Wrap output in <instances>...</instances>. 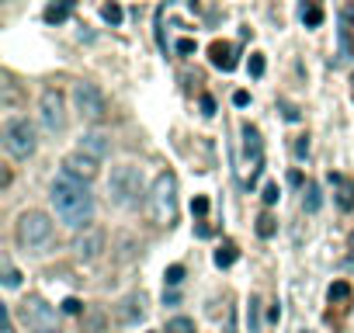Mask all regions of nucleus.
I'll return each mask as SVG.
<instances>
[{
	"label": "nucleus",
	"mask_w": 354,
	"mask_h": 333,
	"mask_svg": "<svg viewBox=\"0 0 354 333\" xmlns=\"http://www.w3.org/2000/svg\"><path fill=\"white\" fill-rule=\"evenodd\" d=\"M49 198H53L56 215L66 222L70 230H90V219H94V195L84 181L60 174L49 188Z\"/></svg>",
	"instance_id": "f257e3e1"
},
{
	"label": "nucleus",
	"mask_w": 354,
	"mask_h": 333,
	"mask_svg": "<svg viewBox=\"0 0 354 333\" xmlns=\"http://www.w3.org/2000/svg\"><path fill=\"white\" fill-rule=\"evenodd\" d=\"M146 205H149V215H153L157 226H174L177 219V177L170 171H164L153 188L146 195Z\"/></svg>",
	"instance_id": "f03ea898"
},
{
	"label": "nucleus",
	"mask_w": 354,
	"mask_h": 333,
	"mask_svg": "<svg viewBox=\"0 0 354 333\" xmlns=\"http://www.w3.org/2000/svg\"><path fill=\"white\" fill-rule=\"evenodd\" d=\"M108 191H112V201L122 205V208H132V205H139L142 195H149V191L142 188V171H139L136 163L115 166V171H112V181H108Z\"/></svg>",
	"instance_id": "7ed1b4c3"
},
{
	"label": "nucleus",
	"mask_w": 354,
	"mask_h": 333,
	"mask_svg": "<svg viewBox=\"0 0 354 333\" xmlns=\"http://www.w3.org/2000/svg\"><path fill=\"white\" fill-rule=\"evenodd\" d=\"M14 236H18V243L25 250H42L49 240H53V219H49L45 212H25L18 219Z\"/></svg>",
	"instance_id": "20e7f679"
},
{
	"label": "nucleus",
	"mask_w": 354,
	"mask_h": 333,
	"mask_svg": "<svg viewBox=\"0 0 354 333\" xmlns=\"http://www.w3.org/2000/svg\"><path fill=\"white\" fill-rule=\"evenodd\" d=\"M4 146H8V153H11L14 160H28V156L35 153V146H38L35 125H31L28 119H8V122H4Z\"/></svg>",
	"instance_id": "39448f33"
},
{
	"label": "nucleus",
	"mask_w": 354,
	"mask_h": 333,
	"mask_svg": "<svg viewBox=\"0 0 354 333\" xmlns=\"http://www.w3.org/2000/svg\"><path fill=\"white\" fill-rule=\"evenodd\" d=\"M38 122H42V129L49 136H60L66 129V104H63V94L56 87L42 90V97H38Z\"/></svg>",
	"instance_id": "423d86ee"
},
{
	"label": "nucleus",
	"mask_w": 354,
	"mask_h": 333,
	"mask_svg": "<svg viewBox=\"0 0 354 333\" xmlns=\"http://www.w3.org/2000/svg\"><path fill=\"white\" fill-rule=\"evenodd\" d=\"M73 104H77V111L87 122H101L108 115V97L101 94L97 84H77L73 87Z\"/></svg>",
	"instance_id": "0eeeda50"
},
{
	"label": "nucleus",
	"mask_w": 354,
	"mask_h": 333,
	"mask_svg": "<svg viewBox=\"0 0 354 333\" xmlns=\"http://www.w3.org/2000/svg\"><path fill=\"white\" fill-rule=\"evenodd\" d=\"M243 163H246V171H250L246 184L254 188L257 177H261V171H264V143H261V132L254 125H243Z\"/></svg>",
	"instance_id": "6e6552de"
},
{
	"label": "nucleus",
	"mask_w": 354,
	"mask_h": 333,
	"mask_svg": "<svg viewBox=\"0 0 354 333\" xmlns=\"http://www.w3.org/2000/svg\"><path fill=\"white\" fill-rule=\"evenodd\" d=\"M63 174H70V177L90 184V181L97 177V160L87 156V153H70V156L63 160Z\"/></svg>",
	"instance_id": "1a4fd4ad"
},
{
	"label": "nucleus",
	"mask_w": 354,
	"mask_h": 333,
	"mask_svg": "<svg viewBox=\"0 0 354 333\" xmlns=\"http://www.w3.org/2000/svg\"><path fill=\"white\" fill-rule=\"evenodd\" d=\"M101 247H105V236H101V230H84L77 240H73V250L80 260H94L101 254Z\"/></svg>",
	"instance_id": "9d476101"
},
{
	"label": "nucleus",
	"mask_w": 354,
	"mask_h": 333,
	"mask_svg": "<svg viewBox=\"0 0 354 333\" xmlns=\"http://www.w3.org/2000/svg\"><path fill=\"white\" fill-rule=\"evenodd\" d=\"M330 188H333L337 205H340L344 212H351V208H354V181L344 177V174H330Z\"/></svg>",
	"instance_id": "9b49d317"
},
{
	"label": "nucleus",
	"mask_w": 354,
	"mask_h": 333,
	"mask_svg": "<svg viewBox=\"0 0 354 333\" xmlns=\"http://www.w3.org/2000/svg\"><path fill=\"white\" fill-rule=\"evenodd\" d=\"M209 60H212V66L223 70V73L236 70V56H233V45H229V42H212V45H209Z\"/></svg>",
	"instance_id": "f8f14e48"
},
{
	"label": "nucleus",
	"mask_w": 354,
	"mask_h": 333,
	"mask_svg": "<svg viewBox=\"0 0 354 333\" xmlns=\"http://www.w3.org/2000/svg\"><path fill=\"white\" fill-rule=\"evenodd\" d=\"M80 153H87V156L101 160V156H108V153H112V143H108V136H105V132H87V136L80 139Z\"/></svg>",
	"instance_id": "ddd939ff"
},
{
	"label": "nucleus",
	"mask_w": 354,
	"mask_h": 333,
	"mask_svg": "<svg viewBox=\"0 0 354 333\" xmlns=\"http://www.w3.org/2000/svg\"><path fill=\"white\" fill-rule=\"evenodd\" d=\"M73 8H77V0H53V4L45 8V14H42V18H45L49 25H63V21L73 14Z\"/></svg>",
	"instance_id": "4468645a"
},
{
	"label": "nucleus",
	"mask_w": 354,
	"mask_h": 333,
	"mask_svg": "<svg viewBox=\"0 0 354 333\" xmlns=\"http://www.w3.org/2000/svg\"><path fill=\"white\" fill-rule=\"evenodd\" d=\"M340 42H344V52H354V8L340 14Z\"/></svg>",
	"instance_id": "2eb2a0df"
},
{
	"label": "nucleus",
	"mask_w": 354,
	"mask_h": 333,
	"mask_svg": "<svg viewBox=\"0 0 354 333\" xmlns=\"http://www.w3.org/2000/svg\"><path fill=\"white\" fill-rule=\"evenodd\" d=\"M236 257H240V250H236V243H233V240H226V243L216 250V264H219V267H229Z\"/></svg>",
	"instance_id": "dca6fc26"
},
{
	"label": "nucleus",
	"mask_w": 354,
	"mask_h": 333,
	"mask_svg": "<svg viewBox=\"0 0 354 333\" xmlns=\"http://www.w3.org/2000/svg\"><path fill=\"white\" fill-rule=\"evenodd\" d=\"M302 21H306L309 28H316L323 21V8H320V0H309V8H302Z\"/></svg>",
	"instance_id": "f3484780"
},
{
	"label": "nucleus",
	"mask_w": 354,
	"mask_h": 333,
	"mask_svg": "<svg viewBox=\"0 0 354 333\" xmlns=\"http://www.w3.org/2000/svg\"><path fill=\"white\" fill-rule=\"evenodd\" d=\"M101 18H105L108 25H122V18H125V14H122V8H118V0H108V4L101 8Z\"/></svg>",
	"instance_id": "a211bd4d"
},
{
	"label": "nucleus",
	"mask_w": 354,
	"mask_h": 333,
	"mask_svg": "<svg viewBox=\"0 0 354 333\" xmlns=\"http://www.w3.org/2000/svg\"><path fill=\"white\" fill-rule=\"evenodd\" d=\"M167 333H194V323L188 316H177V319L167 323Z\"/></svg>",
	"instance_id": "6ab92c4d"
},
{
	"label": "nucleus",
	"mask_w": 354,
	"mask_h": 333,
	"mask_svg": "<svg viewBox=\"0 0 354 333\" xmlns=\"http://www.w3.org/2000/svg\"><path fill=\"white\" fill-rule=\"evenodd\" d=\"M257 236H264V240H268V236H275V215H268V212H264V215L257 219Z\"/></svg>",
	"instance_id": "aec40b11"
},
{
	"label": "nucleus",
	"mask_w": 354,
	"mask_h": 333,
	"mask_svg": "<svg viewBox=\"0 0 354 333\" xmlns=\"http://www.w3.org/2000/svg\"><path fill=\"white\" fill-rule=\"evenodd\" d=\"M320 201H323V198H320V188L309 184V188H306V212H320Z\"/></svg>",
	"instance_id": "412c9836"
},
{
	"label": "nucleus",
	"mask_w": 354,
	"mask_h": 333,
	"mask_svg": "<svg viewBox=\"0 0 354 333\" xmlns=\"http://www.w3.org/2000/svg\"><path fill=\"white\" fill-rule=\"evenodd\" d=\"M351 299V288H347V282H337V285H330V302H347Z\"/></svg>",
	"instance_id": "4be33fe9"
},
{
	"label": "nucleus",
	"mask_w": 354,
	"mask_h": 333,
	"mask_svg": "<svg viewBox=\"0 0 354 333\" xmlns=\"http://www.w3.org/2000/svg\"><path fill=\"white\" fill-rule=\"evenodd\" d=\"M250 77H264V56L261 52H250Z\"/></svg>",
	"instance_id": "5701e85b"
},
{
	"label": "nucleus",
	"mask_w": 354,
	"mask_h": 333,
	"mask_svg": "<svg viewBox=\"0 0 354 333\" xmlns=\"http://www.w3.org/2000/svg\"><path fill=\"white\" fill-rule=\"evenodd\" d=\"M257 299H250V309H246V323H250V333H257V326H261V319H257Z\"/></svg>",
	"instance_id": "b1692460"
},
{
	"label": "nucleus",
	"mask_w": 354,
	"mask_h": 333,
	"mask_svg": "<svg viewBox=\"0 0 354 333\" xmlns=\"http://www.w3.org/2000/svg\"><path fill=\"white\" fill-rule=\"evenodd\" d=\"M164 278H167V285L174 288V285H181V282H184V267H181V264H174V267H167V274H164Z\"/></svg>",
	"instance_id": "393cba45"
},
{
	"label": "nucleus",
	"mask_w": 354,
	"mask_h": 333,
	"mask_svg": "<svg viewBox=\"0 0 354 333\" xmlns=\"http://www.w3.org/2000/svg\"><path fill=\"white\" fill-rule=\"evenodd\" d=\"M4 285H8V288H18V285H21V274H18L14 267H8V271H4Z\"/></svg>",
	"instance_id": "a878e982"
},
{
	"label": "nucleus",
	"mask_w": 354,
	"mask_h": 333,
	"mask_svg": "<svg viewBox=\"0 0 354 333\" xmlns=\"http://www.w3.org/2000/svg\"><path fill=\"white\" fill-rule=\"evenodd\" d=\"M306 153H309V136H299V143H295V156L302 160Z\"/></svg>",
	"instance_id": "bb28decb"
},
{
	"label": "nucleus",
	"mask_w": 354,
	"mask_h": 333,
	"mask_svg": "<svg viewBox=\"0 0 354 333\" xmlns=\"http://www.w3.org/2000/svg\"><path fill=\"white\" fill-rule=\"evenodd\" d=\"M191 212H194V215H205V212H209V198H194V201H191Z\"/></svg>",
	"instance_id": "cd10ccee"
},
{
	"label": "nucleus",
	"mask_w": 354,
	"mask_h": 333,
	"mask_svg": "<svg viewBox=\"0 0 354 333\" xmlns=\"http://www.w3.org/2000/svg\"><path fill=\"white\" fill-rule=\"evenodd\" d=\"M278 201V184H264V205H275Z\"/></svg>",
	"instance_id": "c85d7f7f"
},
{
	"label": "nucleus",
	"mask_w": 354,
	"mask_h": 333,
	"mask_svg": "<svg viewBox=\"0 0 354 333\" xmlns=\"http://www.w3.org/2000/svg\"><path fill=\"white\" fill-rule=\"evenodd\" d=\"M177 52H181V56H191V52H194V42H191V38H181V42H177Z\"/></svg>",
	"instance_id": "c756f323"
},
{
	"label": "nucleus",
	"mask_w": 354,
	"mask_h": 333,
	"mask_svg": "<svg viewBox=\"0 0 354 333\" xmlns=\"http://www.w3.org/2000/svg\"><path fill=\"white\" fill-rule=\"evenodd\" d=\"M233 104H236V108H246V104H250V94H246V90H236V94H233Z\"/></svg>",
	"instance_id": "7c9ffc66"
},
{
	"label": "nucleus",
	"mask_w": 354,
	"mask_h": 333,
	"mask_svg": "<svg viewBox=\"0 0 354 333\" xmlns=\"http://www.w3.org/2000/svg\"><path fill=\"white\" fill-rule=\"evenodd\" d=\"M201 111H205V115H216V101L205 94V97H201Z\"/></svg>",
	"instance_id": "2f4dec72"
},
{
	"label": "nucleus",
	"mask_w": 354,
	"mask_h": 333,
	"mask_svg": "<svg viewBox=\"0 0 354 333\" xmlns=\"http://www.w3.org/2000/svg\"><path fill=\"white\" fill-rule=\"evenodd\" d=\"M63 309H66V312H80V309H84V302H80V299H66V302H63Z\"/></svg>",
	"instance_id": "473e14b6"
},
{
	"label": "nucleus",
	"mask_w": 354,
	"mask_h": 333,
	"mask_svg": "<svg viewBox=\"0 0 354 333\" xmlns=\"http://www.w3.org/2000/svg\"><path fill=\"white\" fill-rule=\"evenodd\" d=\"M31 333H56V330H49V326H38V330H31Z\"/></svg>",
	"instance_id": "72a5a7b5"
},
{
	"label": "nucleus",
	"mask_w": 354,
	"mask_h": 333,
	"mask_svg": "<svg viewBox=\"0 0 354 333\" xmlns=\"http://www.w3.org/2000/svg\"><path fill=\"white\" fill-rule=\"evenodd\" d=\"M351 84H354V77H351ZM351 97H354V87H351Z\"/></svg>",
	"instance_id": "f704fd0d"
},
{
	"label": "nucleus",
	"mask_w": 354,
	"mask_h": 333,
	"mask_svg": "<svg viewBox=\"0 0 354 333\" xmlns=\"http://www.w3.org/2000/svg\"><path fill=\"white\" fill-rule=\"evenodd\" d=\"M351 247H354V233H351Z\"/></svg>",
	"instance_id": "c9c22d12"
}]
</instances>
